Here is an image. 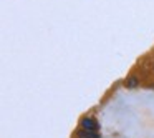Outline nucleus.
Returning <instances> with one entry per match:
<instances>
[{
  "label": "nucleus",
  "instance_id": "1",
  "mask_svg": "<svg viewBox=\"0 0 154 138\" xmlns=\"http://www.w3.org/2000/svg\"><path fill=\"white\" fill-rule=\"evenodd\" d=\"M80 128H85V130H91V131H98L100 130V123L94 120L93 117H83L78 123Z\"/></svg>",
  "mask_w": 154,
  "mask_h": 138
},
{
  "label": "nucleus",
  "instance_id": "2",
  "mask_svg": "<svg viewBox=\"0 0 154 138\" xmlns=\"http://www.w3.org/2000/svg\"><path fill=\"white\" fill-rule=\"evenodd\" d=\"M75 138H100V133H98V131H91V130L80 128V130L75 133Z\"/></svg>",
  "mask_w": 154,
  "mask_h": 138
},
{
  "label": "nucleus",
  "instance_id": "4",
  "mask_svg": "<svg viewBox=\"0 0 154 138\" xmlns=\"http://www.w3.org/2000/svg\"><path fill=\"white\" fill-rule=\"evenodd\" d=\"M152 70H154V60H152Z\"/></svg>",
  "mask_w": 154,
  "mask_h": 138
},
{
  "label": "nucleus",
  "instance_id": "3",
  "mask_svg": "<svg viewBox=\"0 0 154 138\" xmlns=\"http://www.w3.org/2000/svg\"><path fill=\"white\" fill-rule=\"evenodd\" d=\"M124 87L129 88V90L137 88L139 87V78H137L136 75H129V77H126V80H124Z\"/></svg>",
  "mask_w": 154,
  "mask_h": 138
}]
</instances>
